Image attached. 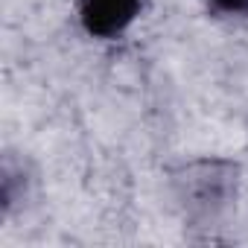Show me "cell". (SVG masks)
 <instances>
[{
  "label": "cell",
  "instance_id": "6da1fadb",
  "mask_svg": "<svg viewBox=\"0 0 248 248\" xmlns=\"http://www.w3.org/2000/svg\"><path fill=\"white\" fill-rule=\"evenodd\" d=\"M138 9V0H82L85 27L96 35H108L126 27Z\"/></svg>",
  "mask_w": 248,
  "mask_h": 248
},
{
  "label": "cell",
  "instance_id": "7a4b0ae2",
  "mask_svg": "<svg viewBox=\"0 0 248 248\" xmlns=\"http://www.w3.org/2000/svg\"><path fill=\"white\" fill-rule=\"evenodd\" d=\"M219 6H225V9H245L248 6V0H216Z\"/></svg>",
  "mask_w": 248,
  "mask_h": 248
}]
</instances>
